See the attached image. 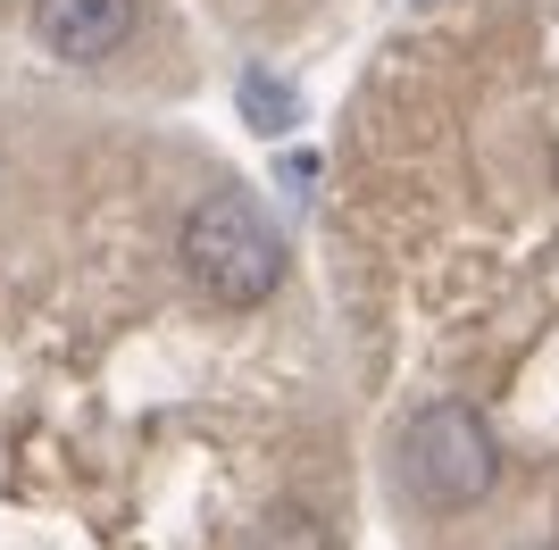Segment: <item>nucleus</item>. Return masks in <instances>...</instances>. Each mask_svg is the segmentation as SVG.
Wrapping results in <instances>:
<instances>
[{"mask_svg":"<svg viewBox=\"0 0 559 550\" xmlns=\"http://www.w3.org/2000/svg\"><path fill=\"white\" fill-rule=\"evenodd\" d=\"M234 100H242V117H251L259 134H293V125H301V92H293V84H276L267 68H251V75H242V84H234Z\"/></svg>","mask_w":559,"mask_h":550,"instance_id":"4","label":"nucleus"},{"mask_svg":"<svg viewBox=\"0 0 559 550\" xmlns=\"http://www.w3.org/2000/svg\"><path fill=\"white\" fill-rule=\"evenodd\" d=\"M134 34V0H34V43L68 68H100Z\"/></svg>","mask_w":559,"mask_h":550,"instance_id":"3","label":"nucleus"},{"mask_svg":"<svg viewBox=\"0 0 559 550\" xmlns=\"http://www.w3.org/2000/svg\"><path fill=\"white\" fill-rule=\"evenodd\" d=\"M501 476V442L467 400H426L409 426H401V483L409 501L451 517V509H476Z\"/></svg>","mask_w":559,"mask_h":550,"instance_id":"2","label":"nucleus"},{"mask_svg":"<svg viewBox=\"0 0 559 550\" xmlns=\"http://www.w3.org/2000/svg\"><path fill=\"white\" fill-rule=\"evenodd\" d=\"M176 259H185L192 292L217 300V309H259V300L284 284V234L267 226V208L251 192H210V201L185 208V234H176Z\"/></svg>","mask_w":559,"mask_h":550,"instance_id":"1","label":"nucleus"}]
</instances>
